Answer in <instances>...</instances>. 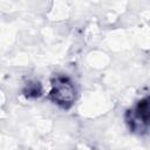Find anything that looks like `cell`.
Wrapping results in <instances>:
<instances>
[{
	"label": "cell",
	"mask_w": 150,
	"mask_h": 150,
	"mask_svg": "<svg viewBox=\"0 0 150 150\" xmlns=\"http://www.w3.org/2000/svg\"><path fill=\"white\" fill-rule=\"evenodd\" d=\"M75 88L67 77L57 76L53 80L50 97L59 105L64 108L70 107L75 101Z\"/></svg>",
	"instance_id": "6da1fadb"
},
{
	"label": "cell",
	"mask_w": 150,
	"mask_h": 150,
	"mask_svg": "<svg viewBox=\"0 0 150 150\" xmlns=\"http://www.w3.org/2000/svg\"><path fill=\"white\" fill-rule=\"evenodd\" d=\"M132 129L142 130L143 128L150 124V98L142 100L135 110L131 111V120H130Z\"/></svg>",
	"instance_id": "7a4b0ae2"
}]
</instances>
